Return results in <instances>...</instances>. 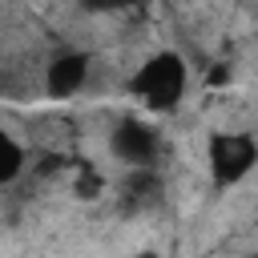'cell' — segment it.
<instances>
[{
	"mask_svg": "<svg viewBox=\"0 0 258 258\" xmlns=\"http://www.w3.org/2000/svg\"><path fill=\"white\" fill-rule=\"evenodd\" d=\"M85 81H89V56H85V52H60V56L48 60L44 93H48V97H73Z\"/></svg>",
	"mask_w": 258,
	"mask_h": 258,
	"instance_id": "cell-4",
	"label": "cell"
},
{
	"mask_svg": "<svg viewBox=\"0 0 258 258\" xmlns=\"http://www.w3.org/2000/svg\"><path fill=\"white\" fill-rule=\"evenodd\" d=\"M258 161V145L246 129H222L210 137V173L218 185H238Z\"/></svg>",
	"mask_w": 258,
	"mask_h": 258,
	"instance_id": "cell-2",
	"label": "cell"
},
{
	"mask_svg": "<svg viewBox=\"0 0 258 258\" xmlns=\"http://www.w3.org/2000/svg\"><path fill=\"white\" fill-rule=\"evenodd\" d=\"M185 81H189V73H185V60H181L177 52H153V56L125 81V89H129L145 109L169 113V109H177V101L185 97Z\"/></svg>",
	"mask_w": 258,
	"mask_h": 258,
	"instance_id": "cell-1",
	"label": "cell"
},
{
	"mask_svg": "<svg viewBox=\"0 0 258 258\" xmlns=\"http://www.w3.org/2000/svg\"><path fill=\"white\" fill-rule=\"evenodd\" d=\"M129 4H137V0H81V8H89V12H117Z\"/></svg>",
	"mask_w": 258,
	"mask_h": 258,
	"instance_id": "cell-6",
	"label": "cell"
},
{
	"mask_svg": "<svg viewBox=\"0 0 258 258\" xmlns=\"http://www.w3.org/2000/svg\"><path fill=\"white\" fill-rule=\"evenodd\" d=\"M16 169H20V149H16V141L0 129V181H8Z\"/></svg>",
	"mask_w": 258,
	"mask_h": 258,
	"instance_id": "cell-5",
	"label": "cell"
},
{
	"mask_svg": "<svg viewBox=\"0 0 258 258\" xmlns=\"http://www.w3.org/2000/svg\"><path fill=\"white\" fill-rule=\"evenodd\" d=\"M109 149H113L117 161H125V165L133 169V165H153L161 141H157V133H153L145 121H121V125L113 129V137H109Z\"/></svg>",
	"mask_w": 258,
	"mask_h": 258,
	"instance_id": "cell-3",
	"label": "cell"
}]
</instances>
